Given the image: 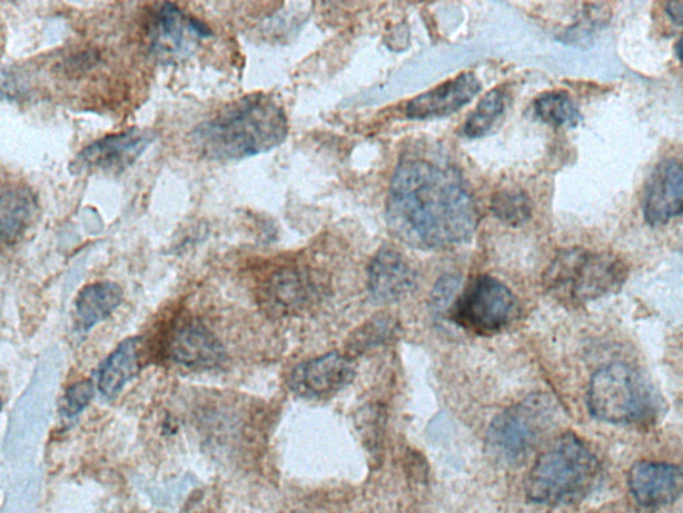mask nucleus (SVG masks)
Wrapping results in <instances>:
<instances>
[{"label":"nucleus","mask_w":683,"mask_h":513,"mask_svg":"<svg viewBox=\"0 0 683 513\" xmlns=\"http://www.w3.org/2000/svg\"><path fill=\"white\" fill-rule=\"evenodd\" d=\"M642 210L650 226H660L683 215V162L662 160L644 186Z\"/></svg>","instance_id":"1a4fd4ad"},{"label":"nucleus","mask_w":683,"mask_h":513,"mask_svg":"<svg viewBox=\"0 0 683 513\" xmlns=\"http://www.w3.org/2000/svg\"><path fill=\"white\" fill-rule=\"evenodd\" d=\"M534 114L541 121L554 127H576L583 119L575 101L564 91L540 95L534 101Z\"/></svg>","instance_id":"aec40b11"},{"label":"nucleus","mask_w":683,"mask_h":513,"mask_svg":"<svg viewBox=\"0 0 683 513\" xmlns=\"http://www.w3.org/2000/svg\"><path fill=\"white\" fill-rule=\"evenodd\" d=\"M674 51L680 61L683 62V36L680 38L679 42L675 43Z\"/></svg>","instance_id":"bb28decb"},{"label":"nucleus","mask_w":683,"mask_h":513,"mask_svg":"<svg viewBox=\"0 0 683 513\" xmlns=\"http://www.w3.org/2000/svg\"><path fill=\"white\" fill-rule=\"evenodd\" d=\"M647 394L640 377L628 365L612 363L592 376L588 408L596 420L608 423H631L647 413Z\"/></svg>","instance_id":"423d86ee"},{"label":"nucleus","mask_w":683,"mask_h":513,"mask_svg":"<svg viewBox=\"0 0 683 513\" xmlns=\"http://www.w3.org/2000/svg\"><path fill=\"white\" fill-rule=\"evenodd\" d=\"M417 274L403 254L392 247H383L369 267V285L373 298L379 304H393L414 290Z\"/></svg>","instance_id":"ddd939ff"},{"label":"nucleus","mask_w":683,"mask_h":513,"mask_svg":"<svg viewBox=\"0 0 683 513\" xmlns=\"http://www.w3.org/2000/svg\"><path fill=\"white\" fill-rule=\"evenodd\" d=\"M552 420L553 407L546 396L527 397L493 421L487 433L488 452L502 463H521L538 445Z\"/></svg>","instance_id":"39448f33"},{"label":"nucleus","mask_w":683,"mask_h":513,"mask_svg":"<svg viewBox=\"0 0 683 513\" xmlns=\"http://www.w3.org/2000/svg\"><path fill=\"white\" fill-rule=\"evenodd\" d=\"M386 223L404 245L436 251L472 240L479 211L459 170L439 159L409 157L393 175Z\"/></svg>","instance_id":"f257e3e1"},{"label":"nucleus","mask_w":683,"mask_h":513,"mask_svg":"<svg viewBox=\"0 0 683 513\" xmlns=\"http://www.w3.org/2000/svg\"><path fill=\"white\" fill-rule=\"evenodd\" d=\"M506 111V95L496 88L485 95L463 125V135L469 139L486 137L499 124Z\"/></svg>","instance_id":"6ab92c4d"},{"label":"nucleus","mask_w":683,"mask_h":513,"mask_svg":"<svg viewBox=\"0 0 683 513\" xmlns=\"http://www.w3.org/2000/svg\"><path fill=\"white\" fill-rule=\"evenodd\" d=\"M493 215L507 226H524L532 217V201L524 190L504 189L496 191L489 205Z\"/></svg>","instance_id":"4be33fe9"},{"label":"nucleus","mask_w":683,"mask_h":513,"mask_svg":"<svg viewBox=\"0 0 683 513\" xmlns=\"http://www.w3.org/2000/svg\"><path fill=\"white\" fill-rule=\"evenodd\" d=\"M356 376V364L349 355L330 352L303 363L289 376V387L300 396L321 397L337 394Z\"/></svg>","instance_id":"9d476101"},{"label":"nucleus","mask_w":683,"mask_h":513,"mask_svg":"<svg viewBox=\"0 0 683 513\" xmlns=\"http://www.w3.org/2000/svg\"><path fill=\"white\" fill-rule=\"evenodd\" d=\"M517 314V298L511 288L488 275L475 278L456 298L451 317L463 329L494 335L511 325Z\"/></svg>","instance_id":"0eeeda50"},{"label":"nucleus","mask_w":683,"mask_h":513,"mask_svg":"<svg viewBox=\"0 0 683 513\" xmlns=\"http://www.w3.org/2000/svg\"><path fill=\"white\" fill-rule=\"evenodd\" d=\"M482 91V82L472 72H464L455 79L443 82L430 91L408 102L407 117L412 120L447 118Z\"/></svg>","instance_id":"f8f14e48"},{"label":"nucleus","mask_w":683,"mask_h":513,"mask_svg":"<svg viewBox=\"0 0 683 513\" xmlns=\"http://www.w3.org/2000/svg\"><path fill=\"white\" fill-rule=\"evenodd\" d=\"M190 28L192 33H195L197 38H201V40H206V38H210L212 36V31L209 26L202 21H199L198 18L190 17Z\"/></svg>","instance_id":"393cba45"},{"label":"nucleus","mask_w":683,"mask_h":513,"mask_svg":"<svg viewBox=\"0 0 683 513\" xmlns=\"http://www.w3.org/2000/svg\"><path fill=\"white\" fill-rule=\"evenodd\" d=\"M122 290L113 282H96L82 288L75 304L76 325L81 331L92 329L122 303Z\"/></svg>","instance_id":"dca6fc26"},{"label":"nucleus","mask_w":683,"mask_h":513,"mask_svg":"<svg viewBox=\"0 0 683 513\" xmlns=\"http://www.w3.org/2000/svg\"><path fill=\"white\" fill-rule=\"evenodd\" d=\"M397 324L390 317H377L365 325L364 329H359L354 336L353 349L365 351L370 346L385 343L386 339L395 336Z\"/></svg>","instance_id":"5701e85b"},{"label":"nucleus","mask_w":683,"mask_h":513,"mask_svg":"<svg viewBox=\"0 0 683 513\" xmlns=\"http://www.w3.org/2000/svg\"><path fill=\"white\" fill-rule=\"evenodd\" d=\"M627 274L626 263L615 255L572 248L553 260L544 274V285L554 298L583 305L617 292Z\"/></svg>","instance_id":"20e7f679"},{"label":"nucleus","mask_w":683,"mask_h":513,"mask_svg":"<svg viewBox=\"0 0 683 513\" xmlns=\"http://www.w3.org/2000/svg\"><path fill=\"white\" fill-rule=\"evenodd\" d=\"M288 118L274 96L250 93L225 106L191 132L199 156L210 160H240L260 156L287 139Z\"/></svg>","instance_id":"f03ea898"},{"label":"nucleus","mask_w":683,"mask_h":513,"mask_svg":"<svg viewBox=\"0 0 683 513\" xmlns=\"http://www.w3.org/2000/svg\"><path fill=\"white\" fill-rule=\"evenodd\" d=\"M665 11L675 24L683 26V2H667Z\"/></svg>","instance_id":"a878e982"},{"label":"nucleus","mask_w":683,"mask_h":513,"mask_svg":"<svg viewBox=\"0 0 683 513\" xmlns=\"http://www.w3.org/2000/svg\"><path fill=\"white\" fill-rule=\"evenodd\" d=\"M311 284L307 277L295 272L274 275L268 286L270 300L283 310L296 309L307 303Z\"/></svg>","instance_id":"412c9836"},{"label":"nucleus","mask_w":683,"mask_h":513,"mask_svg":"<svg viewBox=\"0 0 683 513\" xmlns=\"http://www.w3.org/2000/svg\"><path fill=\"white\" fill-rule=\"evenodd\" d=\"M192 33L190 17H186L177 4L166 2L159 6L152 18L151 43L158 55L180 57L189 55Z\"/></svg>","instance_id":"2eb2a0df"},{"label":"nucleus","mask_w":683,"mask_h":513,"mask_svg":"<svg viewBox=\"0 0 683 513\" xmlns=\"http://www.w3.org/2000/svg\"><path fill=\"white\" fill-rule=\"evenodd\" d=\"M93 397L92 382L82 381L73 384L67 391L62 402V414L72 418V416L82 412Z\"/></svg>","instance_id":"b1692460"},{"label":"nucleus","mask_w":683,"mask_h":513,"mask_svg":"<svg viewBox=\"0 0 683 513\" xmlns=\"http://www.w3.org/2000/svg\"><path fill=\"white\" fill-rule=\"evenodd\" d=\"M628 489L644 509H661L683 495V466L640 461L628 473Z\"/></svg>","instance_id":"9b49d317"},{"label":"nucleus","mask_w":683,"mask_h":513,"mask_svg":"<svg viewBox=\"0 0 683 513\" xmlns=\"http://www.w3.org/2000/svg\"><path fill=\"white\" fill-rule=\"evenodd\" d=\"M37 210L36 198L21 186L3 190L2 194V241L12 245L28 229Z\"/></svg>","instance_id":"a211bd4d"},{"label":"nucleus","mask_w":683,"mask_h":513,"mask_svg":"<svg viewBox=\"0 0 683 513\" xmlns=\"http://www.w3.org/2000/svg\"><path fill=\"white\" fill-rule=\"evenodd\" d=\"M154 140L152 131L140 128L106 135L77 154L70 171L75 175L87 171L122 172L137 162Z\"/></svg>","instance_id":"6e6552de"},{"label":"nucleus","mask_w":683,"mask_h":513,"mask_svg":"<svg viewBox=\"0 0 683 513\" xmlns=\"http://www.w3.org/2000/svg\"><path fill=\"white\" fill-rule=\"evenodd\" d=\"M601 463L575 434H564L540 455L527 477V497L545 505L580 502L601 476Z\"/></svg>","instance_id":"7ed1b4c3"},{"label":"nucleus","mask_w":683,"mask_h":513,"mask_svg":"<svg viewBox=\"0 0 683 513\" xmlns=\"http://www.w3.org/2000/svg\"><path fill=\"white\" fill-rule=\"evenodd\" d=\"M140 338L122 342L102 364L99 387L107 397H113L138 374L140 367Z\"/></svg>","instance_id":"f3484780"},{"label":"nucleus","mask_w":683,"mask_h":513,"mask_svg":"<svg viewBox=\"0 0 683 513\" xmlns=\"http://www.w3.org/2000/svg\"><path fill=\"white\" fill-rule=\"evenodd\" d=\"M169 356L174 363L189 369H211L225 362L227 352L215 333L192 320L174 333Z\"/></svg>","instance_id":"4468645a"}]
</instances>
